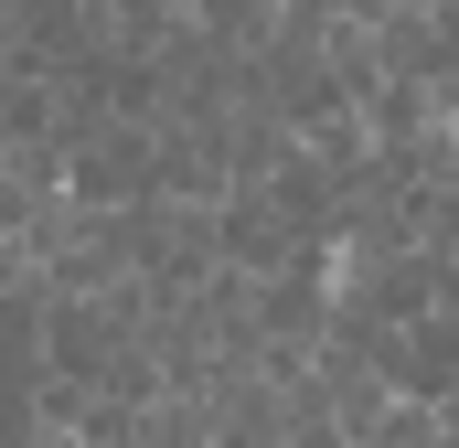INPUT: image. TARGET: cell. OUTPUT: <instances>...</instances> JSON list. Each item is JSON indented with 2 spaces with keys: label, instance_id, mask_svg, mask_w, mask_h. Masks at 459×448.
Masks as SVG:
<instances>
[{
  "label": "cell",
  "instance_id": "6da1fadb",
  "mask_svg": "<svg viewBox=\"0 0 459 448\" xmlns=\"http://www.w3.org/2000/svg\"><path fill=\"white\" fill-rule=\"evenodd\" d=\"M32 448H75V438H65V427H43V438H32Z\"/></svg>",
  "mask_w": 459,
  "mask_h": 448
}]
</instances>
